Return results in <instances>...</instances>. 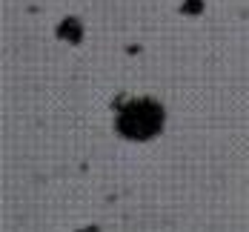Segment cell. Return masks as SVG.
Segmentation results:
<instances>
[{
	"instance_id": "cell-1",
	"label": "cell",
	"mask_w": 249,
	"mask_h": 232,
	"mask_svg": "<svg viewBox=\"0 0 249 232\" xmlns=\"http://www.w3.org/2000/svg\"><path fill=\"white\" fill-rule=\"evenodd\" d=\"M163 124V112L160 106L152 101H135L129 103L121 118H118V129L124 132L126 138L132 141H143V138H152L158 129Z\"/></svg>"
}]
</instances>
